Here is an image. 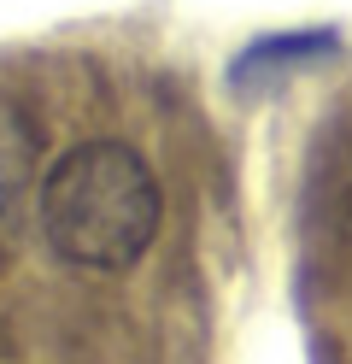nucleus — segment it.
<instances>
[{
	"label": "nucleus",
	"mask_w": 352,
	"mask_h": 364,
	"mask_svg": "<svg viewBox=\"0 0 352 364\" xmlns=\"http://www.w3.org/2000/svg\"><path fill=\"white\" fill-rule=\"evenodd\" d=\"M47 247L77 270H129L164 223L153 165L124 141H77L36 188Z\"/></svg>",
	"instance_id": "f257e3e1"
},
{
	"label": "nucleus",
	"mask_w": 352,
	"mask_h": 364,
	"mask_svg": "<svg viewBox=\"0 0 352 364\" xmlns=\"http://www.w3.org/2000/svg\"><path fill=\"white\" fill-rule=\"evenodd\" d=\"M30 165H36V135L12 100H0V241L23 223L30 200Z\"/></svg>",
	"instance_id": "f03ea898"
}]
</instances>
